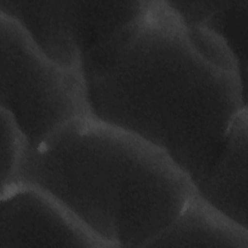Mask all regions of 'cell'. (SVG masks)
<instances>
[{
    "label": "cell",
    "instance_id": "cell-1",
    "mask_svg": "<svg viewBox=\"0 0 248 248\" xmlns=\"http://www.w3.org/2000/svg\"><path fill=\"white\" fill-rule=\"evenodd\" d=\"M90 116L166 153L194 183L247 110L242 74L222 37L169 2L144 12L80 63Z\"/></svg>",
    "mask_w": 248,
    "mask_h": 248
},
{
    "label": "cell",
    "instance_id": "cell-2",
    "mask_svg": "<svg viewBox=\"0 0 248 248\" xmlns=\"http://www.w3.org/2000/svg\"><path fill=\"white\" fill-rule=\"evenodd\" d=\"M16 183L46 193L107 247H144L196 195L166 153L90 115L27 148Z\"/></svg>",
    "mask_w": 248,
    "mask_h": 248
},
{
    "label": "cell",
    "instance_id": "cell-3",
    "mask_svg": "<svg viewBox=\"0 0 248 248\" xmlns=\"http://www.w3.org/2000/svg\"><path fill=\"white\" fill-rule=\"evenodd\" d=\"M0 46L1 109L13 117L27 148L72 120L89 115L80 67L50 59L15 20L2 14Z\"/></svg>",
    "mask_w": 248,
    "mask_h": 248
},
{
    "label": "cell",
    "instance_id": "cell-4",
    "mask_svg": "<svg viewBox=\"0 0 248 248\" xmlns=\"http://www.w3.org/2000/svg\"><path fill=\"white\" fill-rule=\"evenodd\" d=\"M147 1H0V14L15 20L50 59L66 67L101 48L145 10Z\"/></svg>",
    "mask_w": 248,
    "mask_h": 248
},
{
    "label": "cell",
    "instance_id": "cell-5",
    "mask_svg": "<svg viewBox=\"0 0 248 248\" xmlns=\"http://www.w3.org/2000/svg\"><path fill=\"white\" fill-rule=\"evenodd\" d=\"M107 247L44 191L23 183L1 190L0 248Z\"/></svg>",
    "mask_w": 248,
    "mask_h": 248
},
{
    "label": "cell",
    "instance_id": "cell-6",
    "mask_svg": "<svg viewBox=\"0 0 248 248\" xmlns=\"http://www.w3.org/2000/svg\"><path fill=\"white\" fill-rule=\"evenodd\" d=\"M247 110L232 126L212 167L193 184L196 195L238 225L247 222Z\"/></svg>",
    "mask_w": 248,
    "mask_h": 248
},
{
    "label": "cell",
    "instance_id": "cell-7",
    "mask_svg": "<svg viewBox=\"0 0 248 248\" xmlns=\"http://www.w3.org/2000/svg\"><path fill=\"white\" fill-rule=\"evenodd\" d=\"M144 247H248V229L208 205L197 195Z\"/></svg>",
    "mask_w": 248,
    "mask_h": 248
},
{
    "label": "cell",
    "instance_id": "cell-8",
    "mask_svg": "<svg viewBox=\"0 0 248 248\" xmlns=\"http://www.w3.org/2000/svg\"><path fill=\"white\" fill-rule=\"evenodd\" d=\"M27 142L13 117L1 109V190L15 184Z\"/></svg>",
    "mask_w": 248,
    "mask_h": 248
}]
</instances>
